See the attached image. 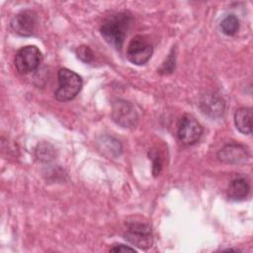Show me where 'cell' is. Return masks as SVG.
<instances>
[{"label":"cell","mask_w":253,"mask_h":253,"mask_svg":"<svg viewBox=\"0 0 253 253\" xmlns=\"http://www.w3.org/2000/svg\"><path fill=\"white\" fill-rule=\"evenodd\" d=\"M130 16L125 12L117 13L109 17L102 24L100 29L105 41L116 48L121 49L130 25Z\"/></svg>","instance_id":"6da1fadb"},{"label":"cell","mask_w":253,"mask_h":253,"mask_svg":"<svg viewBox=\"0 0 253 253\" xmlns=\"http://www.w3.org/2000/svg\"><path fill=\"white\" fill-rule=\"evenodd\" d=\"M57 77L59 85L54 92L55 99L60 102H66L74 99L82 87L81 77L74 71L67 68L59 69Z\"/></svg>","instance_id":"7a4b0ae2"},{"label":"cell","mask_w":253,"mask_h":253,"mask_svg":"<svg viewBox=\"0 0 253 253\" xmlns=\"http://www.w3.org/2000/svg\"><path fill=\"white\" fill-rule=\"evenodd\" d=\"M125 238L130 244L143 250L150 248L153 243L151 227L148 223L142 221L127 222Z\"/></svg>","instance_id":"3957f363"},{"label":"cell","mask_w":253,"mask_h":253,"mask_svg":"<svg viewBox=\"0 0 253 253\" xmlns=\"http://www.w3.org/2000/svg\"><path fill=\"white\" fill-rule=\"evenodd\" d=\"M42 61V52L35 45H26L18 50L15 55V66L21 74L35 71Z\"/></svg>","instance_id":"277c9868"},{"label":"cell","mask_w":253,"mask_h":253,"mask_svg":"<svg viewBox=\"0 0 253 253\" xmlns=\"http://www.w3.org/2000/svg\"><path fill=\"white\" fill-rule=\"evenodd\" d=\"M152 51L153 47L150 42L142 36H136L131 39L127 45L126 57L131 63L142 65L149 60Z\"/></svg>","instance_id":"5b68a950"},{"label":"cell","mask_w":253,"mask_h":253,"mask_svg":"<svg viewBox=\"0 0 253 253\" xmlns=\"http://www.w3.org/2000/svg\"><path fill=\"white\" fill-rule=\"evenodd\" d=\"M203 133V127L196 118L190 114L184 115L178 124V138L186 145L195 144Z\"/></svg>","instance_id":"8992f818"},{"label":"cell","mask_w":253,"mask_h":253,"mask_svg":"<svg viewBox=\"0 0 253 253\" xmlns=\"http://www.w3.org/2000/svg\"><path fill=\"white\" fill-rule=\"evenodd\" d=\"M112 118L116 124L123 127L133 126L138 120L133 105L124 100H117L113 103Z\"/></svg>","instance_id":"52a82bcc"},{"label":"cell","mask_w":253,"mask_h":253,"mask_svg":"<svg viewBox=\"0 0 253 253\" xmlns=\"http://www.w3.org/2000/svg\"><path fill=\"white\" fill-rule=\"evenodd\" d=\"M37 24V15L32 10H24L15 15L11 21V29L22 37H30L34 34Z\"/></svg>","instance_id":"ba28073f"},{"label":"cell","mask_w":253,"mask_h":253,"mask_svg":"<svg viewBox=\"0 0 253 253\" xmlns=\"http://www.w3.org/2000/svg\"><path fill=\"white\" fill-rule=\"evenodd\" d=\"M250 157L247 147L239 143H229L219 149L217 158L227 164H243Z\"/></svg>","instance_id":"9c48e42d"},{"label":"cell","mask_w":253,"mask_h":253,"mask_svg":"<svg viewBox=\"0 0 253 253\" xmlns=\"http://www.w3.org/2000/svg\"><path fill=\"white\" fill-rule=\"evenodd\" d=\"M201 111L210 118H219L224 113V101L215 93H207L200 99Z\"/></svg>","instance_id":"30bf717a"},{"label":"cell","mask_w":253,"mask_h":253,"mask_svg":"<svg viewBox=\"0 0 253 253\" xmlns=\"http://www.w3.org/2000/svg\"><path fill=\"white\" fill-rule=\"evenodd\" d=\"M234 124L240 132L250 134L252 131V109L240 108L236 110L234 113Z\"/></svg>","instance_id":"8fae6325"},{"label":"cell","mask_w":253,"mask_h":253,"mask_svg":"<svg viewBox=\"0 0 253 253\" xmlns=\"http://www.w3.org/2000/svg\"><path fill=\"white\" fill-rule=\"evenodd\" d=\"M250 187L248 182L243 177H238L233 179L227 189V195L230 200L241 201L245 199L249 193Z\"/></svg>","instance_id":"7c38bea8"},{"label":"cell","mask_w":253,"mask_h":253,"mask_svg":"<svg viewBox=\"0 0 253 253\" xmlns=\"http://www.w3.org/2000/svg\"><path fill=\"white\" fill-rule=\"evenodd\" d=\"M220 28L226 36H234L239 29V21L235 15H227L220 23Z\"/></svg>","instance_id":"4fadbf2b"},{"label":"cell","mask_w":253,"mask_h":253,"mask_svg":"<svg viewBox=\"0 0 253 253\" xmlns=\"http://www.w3.org/2000/svg\"><path fill=\"white\" fill-rule=\"evenodd\" d=\"M76 54H77L78 58L84 62H90V61H92V59L94 57L93 51L87 45H80L79 47H77Z\"/></svg>","instance_id":"5bb4252c"},{"label":"cell","mask_w":253,"mask_h":253,"mask_svg":"<svg viewBox=\"0 0 253 253\" xmlns=\"http://www.w3.org/2000/svg\"><path fill=\"white\" fill-rule=\"evenodd\" d=\"M174 66H175V57L173 58L172 54H169L167 60L164 62V64L160 68V72H162V71H164V73L172 72Z\"/></svg>","instance_id":"9a60e30c"},{"label":"cell","mask_w":253,"mask_h":253,"mask_svg":"<svg viewBox=\"0 0 253 253\" xmlns=\"http://www.w3.org/2000/svg\"><path fill=\"white\" fill-rule=\"evenodd\" d=\"M110 251H112V252H127V251H129V252H135L134 248H131V247H129V246H126V245L121 244V243H120V244H115V245H113V246L111 247Z\"/></svg>","instance_id":"2e32d148"}]
</instances>
